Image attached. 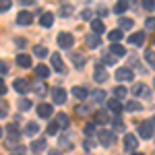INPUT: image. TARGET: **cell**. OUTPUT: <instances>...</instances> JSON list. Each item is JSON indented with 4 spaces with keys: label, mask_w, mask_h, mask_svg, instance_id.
Listing matches in <instances>:
<instances>
[{
    "label": "cell",
    "mask_w": 155,
    "mask_h": 155,
    "mask_svg": "<svg viewBox=\"0 0 155 155\" xmlns=\"http://www.w3.org/2000/svg\"><path fill=\"white\" fill-rule=\"evenodd\" d=\"M37 114H39L41 118H50V116H52V106H50V104H41V106L37 107Z\"/></svg>",
    "instance_id": "19"
},
{
    "label": "cell",
    "mask_w": 155,
    "mask_h": 155,
    "mask_svg": "<svg viewBox=\"0 0 155 155\" xmlns=\"http://www.w3.org/2000/svg\"><path fill=\"white\" fill-rule=\"evenodd\" d=\"M126 8H128V0H118V4H116V8H114V12H124L126 11Z\"/></svg>",
    "instance_id": "32"
},
{
    "label": "cell",
    "mask_w": 155,
    "mask_h": 155,
    "mask_svg": "<svg viewBox=\"0 0 155 155\" xmlns=\"http://www.w3.org/2000/svg\"><path fill=\"white\" fill-rule=\"evenodd\" d=\"M17 64H19L21 68H29V66H31V58H29L27 54H19V56H17Z\"/></svg>",
    "instance_id": "20"
},
{
    "label": "cell",
    "mask_w": 155,
    "mask_h": 155,
    "mask_svg": "<svg viewBox=\"0 0 155 155\" xmlns=\"http://www.w3.org/2000/svg\"><path fill=\"white\" fill-rule=\"evenodd\" d=\"M130 155H143V153H130Z\"/></svg>",
    "instance_id": "55"
},
{
    "label": "cell",
    "mask_w": 155,
    "mask_h": 155,
    "mask_svg": "<svg viewBox=\"0 0 155 155\" xmlns=\"http://www.w3.org/2000/svg\"><path fill=\"white\" fill-rule=\"evenodd\" d=\"M72 60H74V66H77V68H83L85 66V56L83 54H72Z\"/></svg>",
    "instance_id": "30"
},
{
    "label": "cell",
    "mask_w": 155,
    "mask_h": 155,
    "mask_svg": "<svg viewBox=\"0 0 155 155\" xmlns=\"http://www.w3.org/2000/svg\"><path fill=\"white\" fill-rule=\"evenodd\" d=\"M52 66H54L58 72H64V62H62V58H60V54H52Z\"/></svg>",
    "instance_id": "17"
},
{
    "label": "cell",
    "mask_w": 155,
    "mask_h": 155,
    "mask_svg": "<svg viewBox=\"0 0 155 155\" xmlns=\"http://www.w3.org/2000/svg\"><path fill=\"white\" fill-rule=\"evenodd\" d=\"M110 52H112L114 56H124V54H126V48H124V46H118V44H114V46H110Z\"/></svg>",
    "instance_id": "24"
},
{
    "label": "cell",
    "mask_w": 155,
    "mask_h": 155,
    "mask_svg": "<svg viewBox=\"0 0 155 155\" xmlns=\"http://www.w3.org/2000/svg\"><path fill=\"white\" fill-rule=\"evenodd\" d=\"M139 134H141L143 139H151V137H153V122H143V124H139Z\"/></svg>",
    "instance_id": "5"
},
{
    "label": "cell",
    "mask_w": 155,
    "mask_h": 155,
    "mask_svg": "<svg viewBox=\"0 0 155 155\" xmlns=\"http://www.w3.org/2000/svg\"><path fill=\"white\" fill-rule=\"evenodd\" d=\"M52 101H54V104H58V106L66 104V91H64V89H60V87L52 89Z\"/></svg>",
    "instance_id": "4"
},
{
    "label": "cell",
    "mask_w": 155,
    "mask_h": 155,
    "mask_svg": "<svg viewBox=\"0 0 155 155\" xmlns=\"http://www.w3.org/2000/svg\"><path fill=\"white\" fill-rule=\"evenodd\" d=\"M141 104H139V101H126V104H124V110H126V112H139V110H141Z\"/></svg>",
    "instance_id": "26"
},
{
    "label": "cell",
    "mask_w": 155,
    "mask_h": 155,
    "mask_svg": "<svg viewBox=\"0 0 155 155\" xmlns=\"http://www.w3.org/2000/svg\"><path fill=\"white\" fill-rule=\"evenodd\" d=\"M17 44H19V48H23V46H25V39H23V37H19V39H17Z\"/></svg>",
    "instance_id": "52"
},
{
    "label": "cell",
    "mask_w": 155,
    "mask_h": 155,
    "mask_svg": "<svg viewBox=\"0 0 155 155\" xmlns=\"http://www.w3.org/2000/svg\"><path fill=\"white\" fill-rule=\"evenodd\" d=\"M0 139H2V126H0Z\"/></svg>",
    "instance_id": "54"
},
{
    "label": "cell",
    "mask_w": 155,
    "mask_h": 155,
    "mask_svg": "<svg viewBox=\"0 0 155 155\" xmlns=\"http://www.w3.org/2000/svg\"><path fill=\"white\" fill-rule=\"evenodd\" d=\"M137 145H139V141H137V137H134V134H126V137H124V151L134 153Z\"/></svg>",
    "instance_id": "6"
},
{
    "label": "cell",
    "mask_w": 155,
    "mask_h": 155,
    "mask_svg": "<svg viewBox=\"0 0 155 155\" xmlns=\"http://www.w3.org/2000/svg\"><path fill=\"white\" fill-rule=\"evenodd\" d=\"M118 25H120V29H130L132 25H134V21L132 19H126V17H120Z\"/></svg>",
    "instance_id": "28"
},
{
    "label": "cell",
    "mask_w": 155,
    "mask_h": 155,
    "mask_svg": "<svg viewBox=\"0 0 155 155\" xmlns=\"http://www.w3.org/2000/svg\"><path fill=\"white\" fill-rule=\"evenodd\" d=\"M4 72H8V64L4 60H0V74H4Z\"/></svg>",
    "instance_id": "46"
},
{
    "label": "cell",
    "mask_w": 155,
    "mask_h": 155,
    "mask_svg": "<svg viewBox=\"0 0 155 155\" xmlns=\"http://www.w3.org/2000/svg\"><path fill=\"white\" fill-rule=\"evenodd\" d=\"M107 110H110V112H114V114L118 116V114H122L124 106L120 104V99H116V97H114V99H107Z\"/></svg>",
    "instance_id": "10"
},
{
    "label": "cell",
    "mask_w": 155,
    "mask_h": 155,
    "mask_svg": "<svg viewBox=\"0 0 155 155\" xmlns=\"http://www.w3.org/2000/svg\"><path fill=\"white\" fill-rule=\"evenodd\" d=\"M46 139H37V141H33V143H31V151H33V153H41V151H44V149H46Z\"/></svg>",
    "instance_id": "15"
},
{
    "label": "cell",
    "mask_w": 155,
    "mask_h": 155,
    "mask_svg": "<svg viewBox=\"0 0 155 155\" xmlns=\"http://www.w3.org/2000/svg\"><path fill=\"white\" fill-rule=\"evenodd\" d=\"M114 62H116V58H114V56H110V54H107V56H106V64H114Z\"/></svg>",
    "instance_id": "50"
},
{
    "label": "cell",
    "mask_w": 155,
    "mask_h": 155,
    "mask_svg": "<svg viewBox=\"0 0 155 155\" xmlns=\"http://www.w3.org/2000/svg\"><path fill=\"white\" fill-rule=\"evenodd\" d=\"M33 54H35L37 58H46L48 56V50H46V46H35L33 48Z\"/></svg>",
    "instance_id": "29"
},
{
    "label": "cell",
    "mask_w": 155,
    "mask_h": 155,
    "mask_svg": "<svg viewBox=\"0 0 155 155\" xmlns=\"http://www.w3.org/2000/svg\"><path fill=\"white\" fill-rule=\"evenodd\" d=\"M35 74L44 81V79H48V77H50V68L46 66V64H39V66H35Z\"/></svg>",
    "instance_id": "21"
},
{
    "label": "cell",
    "mask_w": 155,
    "mask_h": 155,
    "mask_svg": "<svg viewBox=\"0 0 155 155\" xmlns=\"http://www.w3.org/2000/svg\"><path fill=\"white\" fill-rule=\"evenodd\" d=\"M19 110H21V112L31 110V101H29V99H25V97H21V99H19Z\"/></svg>",
    "instance_id": "33"
},
{
    "label": "cell",
    "mask_w": 155,
    "mask_h": 155,
    "mask_svg": "<svg viewBox=\"0 0 155 155\" xmlns=\"http://www.w3.org/2000/svg\"><path fill=\"white\" fill-rule=\"evenodd\" d=\"M74 112H77L79 116H87V114H89V107H87V106H77V107H74Z\"/></svg>",
    "instance_id": "40"
},
{
    "label": "cell",
    "mask_w": 155,
    "mask_h": 155,
    "mask_svg": "<svg viewBox=\"0 0 155 155\" xmlns=\"http://www.w3.org/2000/svg\"><path fill=\"white\" fill-rule=\"evenodd\" d=\"M12 87H15V91H19V93H27V89H29V83H27L25 79H15Z\"/></svg>",
    "instance_id": "13"
},
{
    "label": "cell",
    "mask_w": 155,
    "mask_h": 155,
    "mask_svg": "<svg viewBox=\"0 0 155 155\" xmlns=\"http://www.w3.org/2000/svg\"><path fill=\"white\" fill-rule=\"evenodd\" d=\"M58 46L62 50H71L72 46H74V37H72V33H60L58 35Z\"/></svg>",
    "instance_id": "2"
},
{
    "label": "cell",
    "mask_w": 155,
    "mask_h": 155,
    "mask_svg": "<svg viewBox=\"0 0 155 155\" xmlns=\"http://www.w3.org/2000/svg\"><path fill=\"white\" fill-rule=\"evenodd\" d=\"M143 41H145V33H143V31L128 35V44H132V46H139V44H143Z\"/></svg>",
    "instance_id": "16"
},
{
    "label": "cell",
    "mask_w": 155,
    "mask_h": 155,
    "mask_svg": "<svg viewBox=\"0 0 155 155\" xmlns=\"http://www.w3.org/2000/svg\"><path fill=\"white\" fill-rule=\"evenodd\" d=\"M91 29H93V33H95V35H99V33H104V29H106V27H104V23H101L99 19H93V21H91Z\"/></svg>",
    "instance_id": "22"
},
{
    "label": "cell",
    "mask_w": 155,
    "mask_h": 155,
    "mask_svg": "<svg viewBox=\"0 0 155 155\" xmlns=\"http://www.w3.org/2000/svg\"><path fill=\"white\" fill-rule=\"evenodd\" d=\"M6 93V85H4V81L0 79V95H4Z\"/></svg>",
    "instance_id": "49"
},
{
    "label": "cell",
    "mask_w": 155,
    "mask_h": 155,
    "mask_svg": "<svg viewBox=\"0 0 155 155\" xmlns=\"http://www.w3.org/2000/svg\"><path fill=\"white\" fill-rule=\"evenodd\" d=\"M153 68H155V64H153Z\"/></svg>",
    "instance_id": "56"
},
{
    "label": "cell",
    "mask_w": 155,
    "mask_h": 155,
    "mask_svg": "<svg viewBox=\"0 0 155 155\" xmlns=\"http://www.w3.org/2000/svg\"><path fill=\"white\" fill-rule=\"evenodd\" d=\"M56 132H58V124H56V122H52V124L48 126V134H56Z\"/></svg>",
    "instance_id": "44"
},
{
    "label": "cell",
    "mask_w": 155,
    "mask_h": 155,
    "mask_svg": "<svg viewBox=\"0 0 155 155\" xmlns=\"http://www.w3.org/2000/svg\"><path fill=\"white\" fill-rule=\"evenodd\" d=\"M56 124H58L60 128H68V116L66 114H60L58 118H56Z\"/></svg>",
    "instance_id": "31"
},
{
    "label": "cell",
    "mask_w": 155,
    "mask_h": 155,
    "mask_svg": "<svg viewBox=\"0 0 155 155\" xmlns=\"http://www.w3.org/2000/svg\"><path fill=\"white\" fill-rule=\"evenodd\" d=\"M17 23L19 25H31L33 23V15L31 12H19V17H17Z\"/></svg>",
    "instance_id": "12"
},
{
    "label": "cell",
    "mask_w": 155,
    "mask_h": 155,
    "mask_svg": "<svg viewBox=\"0 0 155 155\" xmlns=\"http://www.w3.org/2000/svg\"><path fill=\"white\" fill-rule=\"evenodd\" d=\"M110 122V114L107 112H95V124H106Z\"/></svg>",
    "instance_id": "23"
},
{
    "label": "cell",
    "mask_w": 155,
    "mask_h": 155,
    "mask_svg": "<svg viewBox=\"0 0 155 155\" xmlns=\"http://www.w3.org/2000/svg\"><path fill=\"white\" fill-rule=\"evenodd\" d=\"M50 155H62V153H60L58 149H52V151H50Z\"/></svg>",
    "instance_id": "53"
},
{
    "label": "cell",
    "mask_w": 155,
    "mask_h": 155,
    "mask_svg": "<svg viewBox=\"0 0 155 155\" xmlns=\"http://www.w3.org/2000/svg\"><path fill=\"white\" fill-rule=\"evenodd\" d=\"M4 116H6V104L0 101V118H4Z\"/></svg>",
    "instance_id": "48"
},
{
    "label": "cell",
    "mask_w": 155,
    "mask_h": 155,
    "mask_svg": "<svg viewBox=\"0 0 155 155\" xmlns=\"http://www.w3.org/2000/svg\"><path fill=\"white\" fill-rule=\"evenodd\" d=\"M71 12H72V6H71V4H66V6H62V8H60V15H62V17H68Z\"/></svg>",
    "instance_id": "42"
},
{
    "label": "cell",
    "mask_w": 155,
    "mask_h": 155,
    "mask_svg": "<svg viewBox=\"0 0 155 155\" xmlns=\"http://www.w3.org/2000/svg\"><path fill=\"white\" fill-rule=\"evenodd\" d=\"M122 35H124L122 29H114V31H110V39H112V41H120Z\"/></svg>",
    "instance_id": "34"
},
{
    "label": "cell",
    "mask_w": 155,
    "mask_h": 155,
    "mask_svg": "<svg viewBox=\"0 0 155 155\" xmlns=\"http://www.w3.org/2000/svg\"><path fill=\"white\" fill-rule=\"evenodd\" d=\"M91 97H93V101H95V104H101V101H106V91L97 89V91L91 93Z\"/></svg>",
    "instance_id": "25"
},
{
    "label": "cell",
    "mask_w": 155,
    "mask_h": 155,
    "mask_svg": "<svg viewBox=\"0 0 155 155\" xmlns=\"http://www.w3.org/2000/svg\"><path fill=\"white\" fill-rule=\"evenodd\" d=\"M21 4L23 6H31V4H35V0H21Z\"/></svg>",
    "instance_id": "51"
},
{
    "label": "cell",
    "mask_w": 155,
    "mask_h": 155,
    "mask_svg": "<svg viewBox=\"0 0 155 155\" xmlns=\"http://www.w3.org/2000/svg\"><path fill=\"white\" fill-rule=\"evenodd\" d=\"M81 19H85V21H93V11H89V8L81 11Z\"/></svg>",
    "instance_id": "37"
},
{
    "label": "cell",
    "mask_w": 155,
    "mask_h": 155,
    "mask_svg": "<svg viewBox=\"0 0 155 155\" xmlns=\"http://www.w3.org/2000/svg\"><path fill=\"white\" fill-rule=\"evenodd\" d=\"M72 95H74V99L83 101V99H87V95H89V91H87L85 87H74V89H72Z\"/></svg>",
    "instance_id": "14"
},
{
    "label": "cell",
    "mask_w": 155,
    "mask_h": 155,
    "mask_svg": "<svg viewBox=\"0 0 155 155\" xmlns=\"http://www.w3.org/2000/svg\"><path fill=\"white\" fill-rule=\"evenodd\" d=\"M114 95H116V99H124L126 97V87H116L114 89Z\"/></svg>",
    "instance_id": "35"
},
{
    "label": "cell",
    "mask_w": 155,
    "mask_h": 155,
    "mask_svg": "<svg viewBox=\"0 0 155 155\" xmlns=\"http://www.w3.org/2000/svg\"><path fill=\"white\" fill-rule=\"evenodd\" d=\"M85 44H87V48L95 50L101 46V39H99V35H95V33H89V35L85 37Z\"/></svg>",
    "instance_id": "9"
},
{
    "label": "cell",
    "mask_w": 155,
    "mask_h": 155,
    "mask_svg": "<svg viewBox=\"0 0 155 155\" xmlns=\"http://www.w3.org/2000/svg\"><path fill=\"white\" fill-rule=\"evenodd\" d=\"M153 44H155V39H153Z\"/></svg>",
    "instance_id": "57"
},
{
    "label": "cell",
    "mask_w": 155,
    "mask_h": 155,
    "mask_svg": "<svg viewBox=\"0 0 155 155\" xmlns=\"http://www.w3.org/2000/svg\"><path fill=\"white\" fill-rule=\"evenodd\" d=\"M95 122H89V124H87V126H85V134H93V132H95Z\"/></svg>",
    "instance_id": "41"
},
{
    "label": "cell",
    "mask_w": 155,
    "mask_h": 155,
    "mask_svg": "<svg viewBox=\"0 0 155 155\" xmlns=\"http://www.w3.org/2000/svg\"><path fill=\"white\" fill-rule=\"evenodd\" d=\"M145 27H147V29H155V19H147V21H145Z\"/></svg>",
    "instance_id": "47"
},
{
    "label": "cell",
    "mask_w": 155,
    "mask_h": 155,
    "mask_svg": "<svg viewBox=\"0 0 155 155\" xmlns=\"http://www.w3.org/2000/svg\"><path fill=\"white\" fill-rule=\"evenodd\" d=\"M39 23H41V27H52V23H54V15H52V12H41Z\"/></svg>",
    "instance_id": "18"
},
{
    "label": "cell",
    "mask_w": 155,
    "mask_h": 155,
    "mask_svg": "<svg viewBox=\"0 0 155 155\" xmlns=\"http://www.w3.org/2000/svg\"><path fill=\"white\" fill-rule=\"evenodd\" d=\"M11 8V0H0V12Z\"/></svg>",
    "instance_id": "43"
},
{
    "label": "cell",
    "mask_w": 155,
    "mask_h": 155,
    "mask_svg": "<svg viewBox=\"0 0 155 155\" xmlns=\"http://www.w3.org/2000/svg\"><path fill=\"white\" fill-rule=\"evenodd\" d=\"M25 132H27L29 137H33V134H37V132H39V126H37L35 122H29V124L25 126Z\"/></svg>",
    "instance_id": "27"
},
{
    "label": "cell",
    "mask_w": 155,
    "mask_h": 155,
    "mask_svg": "<svg viewBox=\"0 0 155 155\" xmlns=\"http://www.w3.org/2000/svg\"><path fill=\"white\" fill-rule=\"evenodd\" d=\"M141 4H143L145 11H153V8H155V0H143Z\"/></svg>",
    "instance_id": "39"
},
{
    "label": "cell",
    "mask_w": 155,
    "mask_h": 155,
    "mask_svg": "<svg viewBox=\"0 0 155 155\" xmlns=\"http://www.w3.org/2000/svg\"><path fill=\"white\" fill-rule=\"evenodd\" d=\"M97 137H99V143L104 145V147H112V145L116 143V134L110 130H99Z\"/></svg>",
    "instance_id": "1"
},
{
    "label": "cell",
    "mask_w": 155,
    "mask_h": 155,
    "mask_svg": "<svg viewBox=\"0 0 155 155\" xmlns=\"http://www.w3.org/2000/svg\"><path fill=\"white\" fill-rule=\"evenodd\" d=\"M31 89H33V91H35L37 95H44V93H46V91H48V85L44 83V81H41V79H37V81H33V85H31Z\"/></svg>",
    "instance_id": "11"
},
{
    "label": "cell",
    "mask_w": 155,
    "mask_h": 155,
    "mask_svg": "<svg viewBox=\"0 0 155 155\" xmlns=\"http://www.w3.org/2000/svg\"><path fill=\"white\" fill-rule=\"evenodd\" d=\"M145 56H147V60H149L151 64H155V52H153V50H149V52H147Z\"/></svg>",
    "instance_id": "45"
},
{
    "label": "cell",
    "mask_w": 155,
    "mask_h": 155,
    "mask_svg": "<svg viewBox=\"0 0 155 155\" xmlns=\"http://www.w3.org/2000/svg\"><path fill=\"white\" fill-rule=\"evenodd\" d=\"M112 126H114V130H124V122H122L120 118L112 120Z\"/></svg>",
    "instance_id": "36"
},
{
    "label": "cell",
    "mask_w": 155,
    "mask_h": 155,
    "mask_svg": "<svg viewBox=\"0 0 155 155\" xmlns=\"http://www.w3.org/2000/svg\"><path fill=\"white\" fill-rule=\"evenodd\" d=\"M93 79H95L97 83H104V81H107V79H110V74H107V71L104 68V64H101V62H97V64H95V71H93Z\"/></svg>",
    "instance_id": "3"
},
{
    "label": "cell",
    "mask_w": 155,
    "mask_h": 155,
    "mask_svg": "<svg viewBox=\"0 0 155 155\" xmlns=\"http://www.w3.org/2000/svg\"><path fill=\"white\" fill-rule=\"evenodd\" d=\"M132 77H134V74H132V68H128V66H122V68L116 71V79H118V81H130Z\"/></svg>",
    "instance_id": "8"
},
{
    "label": "cell",
    "mask_w": 155,
    "mask_h": 155,
    "mask_svg": "<svg viewBox=\"0 0 155 155\" xmlns=\"http://www.w3.org/2000/svg\"><path fill=\"white\" fill-rule=\"evenodd\" d=\"M132 93L139 95V97H149V95H151V89H149L145 83H137L134 87H132Z\"/></svg>",
    "instance_id": "7"
},
{
    "label": "cell",
    "mask_w": 155,
    "mask_h": 155,
    "mask_svg": "<svg viewBox=\"0 0 155 155\" xmlns=\"http://www.w3.org/2000/svg\"><path fill=\"white\" fill-rule=\"evenodd\" d=\"M23 153H25V147H21V145L11 147V155H23Z\"/></svg>",
    "instance_id": "38"
}]
</instances>
